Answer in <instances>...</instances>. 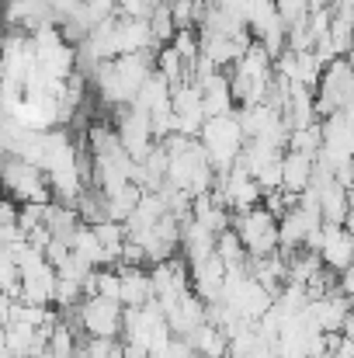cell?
Listing matches in <instances>:
<instances>
[{
  "instance_id": "cell-10",
  "label": "cell",
  "mask_w": 354,
  "mask_h": 358,
  "mask_svg": "<svg viewBox=\"0 0 354 358\" xmlns=\"http://www.w3.org/2000/svg\"><path fill=\"white\" fill-rule=\"evenodd\" d=\"M160 310H163V320H167L174 338H188L198 324H205V303L195 292H184V296L163 303Z\"/></svg>"
},
{
  "instance_id": "cell-19",
  "label": "cell",
  "mask_w": 354,
  "mask_h": 358,
  "mask_svg": "<svg viewBox=\"0 0 354 358\" xmlns=\"http://www.w3.org/2000/svg\"><path fill=\"white\" fill-rule=\"evenodd\" d=\"M139 185H121V188H115L112 195H105V213H108V220H118V223H125V216L135 209V202H139Z\"/></svg>"
},
{
  "instance_id": "cell-15",
  "label": "cell",
  "mask_w": 354,
  "mask_h": 358,
  "mask_svg": "<svg viewBox=\"0 0 354 358\" xmlns=\"http://www.w3.org/2000/svg\"><path fill=\"white\" fill-rule=\"evenodd\" d=\"M313 171H316L313 157L295 153V150H281V192L299 195V192L313 181Z\"/></svg>"
},
{
  "instance_id": "cell-18",
  "label": "cell",
  "mask_w": 354,
  "mask_h": 358,
  "mask_svg": "<svg viewBox=\"0 0 354 358\" xmlns=\"http://www.w3.org/2000/svg\"><path fill=\"white\" fill-rule=\"evenodd\" d=\"M70 250L87 261L91 268H105V250H101V240L94 237V230L87 223H77V230L70 234Z\"/></svg>"
},
{
  "instance_id": "cell-17",
  "label": "cell",
  "mask_w": 354,
  "mask_h": 358,
  "mask_svg": "<svg viewBox=\"0 0 354 358\" xmlns=\"http://www.w3.org/2000/svg\"><path fill=\"white\" fill-rule=\"evenodd\" d=\"M188 348L195 352V358H226V334L216 327V324H198L188 338Z\"/></svg>"
},
{
  "instance_id": "cell-23",
  "label": "cell",
  "mask_w": 354,
  "mask_h": 358,
  "mask_svg": "<svg viewBox=\"0 0 354 358\" xmlns=\"http://www.w3.org/2000/svg\"><path fill=\"white\" fill-rule=\"evenodd\" d=\"M156 0H115L118 17H149Z\"/></svg>"
},
{
  "instance_id": "cell-4",
  "label": "cell",
  "mask_w": 354,
  "mask_h": 358,
  "mask_svg": "<svg viewBox=\"0 0 354 358\" xmlns=\"http://www.w3.org/2000/svg\"><path fill=\"white\" fill-rule=\"evenodd\" d=\"M0 185L14 202H49V181L42 167L14 153H0Z\"/></svg>"
},
{
  "instance_id": "cell-16",
  "label": "cell",
  "mask_w": 354,
  "mask_h": 358,
  "mask_svg": "<svg viewBox=\"0 0 354 358\" xmlns=\"http://www.w3.org/2000/svg\"><path fill=\"white\" fill-rule=\"evenodd\" d=\"M153 299L149 275L142 268H118V303L121 306H142Z\"/></svg>"
},
{
  "instance_id": "cell-11",
  "label": "cell",
  "mask_w": 354,
  "mask_h": 358,
  "mask_svg": "<svg viewBox=\"0 0 354 358\" xmlns=\"http://www.w3.org/2000/svg\"><path fill=\"white\" fill-rule=\"evenodd\" d=\"M52 285H56V268L42 261L17 275V299L35 303V306H52Z\"/></svg>"
},
{
  "instance_id": "cell-24",
  "label": "cell",
  "mask_w": 354,
  "mask_h": 358,
  "mask_svg": "<svg viewBox=\"0 0 354 358\" xmlns=\"http://www.w3.org/2000/svg\"><path fill=\"white\" fill-rule=\"evenodd\" d=\"M35 358H66V355H59V352H52V348H42Z\"/></svg>"
},
{
  "instance_id": "cell-2",
  "label": "cell",
  "mask_w": 354,
  "mask_h": 358,
  "mask_svg": "<svg viewBox=\"0 0 354 358\" xmlns=\"http://www.w3.org/2000/svg\"><path fill=\"white\" fill-rule=\"evenodd\" d=\"M354 98V73L348 56H334L330 63L320 66V77L313 84V108H316V119L330 115V112H341V108H351Z\"/></svg>"
},
{
  "instance_id": "cell-1",
  "label": "cell",
  "mask_w": 354,
  "mask_h": 358,
  "mask_svg": "<svg viewBox=\"0 0 354 358\" xmlns=\"http://www.w3.org/2000/svg\"><path fill=\"white\" fill-rule=\"evenodd\" d=\"M198 146H202V153H205V160H209V167L216 171V174H223V171H230L236 164V157H239V146H243V129H239V122L236 115H212V119L202 122V129H198Z\"/></svg>"
},
{
  "instance_id": "cell-5",
  "label": "cell",
  "mask_w": 354,
  "mask_h": 358,
  "mask_svg": "<svg viewBox=\"0 0 354 358\" xmlns=\"http://www.w3.org/2000/svg\"><path fill=\"white\" fill-rule=\"evenodd\" d=\"M80 324V331L87 338H118L121 331V303L105 299V296H84L73 310H70Z\"/></svg>"
},
{
  "instance_id": "cell-13",
  "label": "cell",
  "mask_w": 354,
  "mask_h": 358,
  "mask_svg": "<svg viewBox=\"0 0 354 358\" xmlns=\"http://www.w3.org/2000/svg\"><path fill=\"white\" fill-rule=\"evenodd\" d=\"M243 49H246V42L230 38V35H198V56H202L205 63H212L216 70L233 66Z\"/></svg>"
},
{
  "instance_id": "cell-6",
  "label": "cell",
  "mask_w": 354,
  "mask_h": 358,
  "mask_svg": "<svg viewBox=\"0 0 354 358\" xmlns=\"http://www.w3.org/2000/svg\"><path fill=\"white\" fill-rule=\"evenodd\" d=\"M309 250L320 254L323 268L344 271V268H351V261H354V237L344 223H323L316 230V237L309 240Z\"/></svg>"
},
{
  "instance_id": "cell-20",
  "label": "cell",
  "mask_w": 354,
  "mask_h": 358,
  "mask_svg": "<svg viewBox=\"0 0 354 358\" xmlns=\"http://www.w3.org/2000/svg\"><path fill=\"white\" fill-rule=\"evenodd\" d=\"M146 24H149V35H153V45H167L170 38H174V17H170V10H167V3L163 0H156L153 3V10H149V17H146Z\"/></svg>"
},
{
  "instance_id": "cell-9",
  "label": "cell",
  "mask_w": 354,
  "mask_h": 358,
  "mask_svg": "<svg viewBox=\"0 0 354 358\" xmlns=\"http://www.w3.org/2000/svg\"><path fill=\"white\" fill-rule=\"evenodd\" d=\"M302 313H306V320H309L316 331L330 334V331H341L344 317L351 313V303H348V296H341L337 289H330V292H323V296L309 299Z\"/></svg>"
},
{
  "instance_id": "cell-22",
  "label": "cell",
  "mask_w": 354,
  "mask_h": 358,
  "mask_svg": "<svg viewBox=\"0 0 354 358\" xmlns=\"http://www.w3.org/2000/svg\"><path fill=\"white\" fill-rule=\"evenodd\" d=\"M271 3H274V10H278V17H281L285 24H292V21H299V17L309 14L306 0H271Z\"/></svg>"
},
{
  "instance_id": "cell-14",
  "label": "cell",
  "mask_w": 354,
  "mask_h": 358,
  "mask_svg": "<svg viewBox=\"0 0 354 358\" xmlns=\"http://www.w3.org/2000/svg\"><path fill=\"white\" fill-rule=\"evenodd\" d=\"M177 250L184 254V261L188 264H195V261H202V257H209V254H216V234H209L202 223H195L191 216L181 223V240H177Z\"/></svg>"
},
{
  "instance_id": "cell-21",
  "label": "cell",
  "mask_w": 354,
  "mask_h": 358,
  "mask_svg": "<svg viewBox=\"0 0 354 358\" xmlns=\"http://www.w3.org/2000/svg\"><path fill=\"white\" fill-rule=\"evenodd\" d=\"M216 257H219L226 268H239V264H246V250H243L239 237L233 234V227H226L223 234H216Z\"/></svg>"
},
{
  "instance_id": "cell-12",
  "label": "cell",
  "mask_w": 354,
  "mask_h": 358,
  "mask_svg": "<svg viewBox=\"0 0 354 358\" xmlns=\"http://www.w3.org/2000/svg\"><path fill=\"white\" fill-rule=\"evenodd\" d=\"M191 84H198V91H202V112H205V119H212V115H230L236 108L226 73L216 70V73H209V77H202V80H191Z\"/></svg>"
},
{
  "instance_id": "cell-8",
  "label": "cell",
  "mask_w": 354,
  "mask_h": 358,
  "mask_svg": "<svg viewBox=\"0 0 354 358\" xmlns=\"http://www.w3.org/2000/svg\"><path fill=\"white\" fill-rule=\"evenodd\" d=\"M313 192H316V213L323 223H351V206H348V188L334 181V174L327 171H313Z\"/></svg>"
},
{
  "instance_id": "cell-3",
  "label": "cell",
  "mask_w": 354,
  "mask_h": 358,
  "mask_svg": "<svg viewBox=\"0 0 354 358\" xmlns=\"http://www.w3.org/2000/svg\"><path fill=\"white\" fill-rule=\"evenodd\" d=\"M230 227L239 237L246 257H264V254H274L278 250V220L257 202L250 209H239L230 216Z\"/></svg>"
},
{
  "instance_id": "cell-7",
  "label": "cell",
  "mask_w": 354,
  "mask_h": 358,
  "mask_svg": "<svg viewBox=\"0 0 354 358\" xmlns=\"http://www.w3.org/2000/svg\"><path fill=\"white\" fill-rule=\"evenodd\" d=\"M115 139H118V146L139 164L146 157V150L156 143L153 139V129H149V115L142 108H135V105H121L118 122H115Z\"/></svg>"
}]
</instances>
